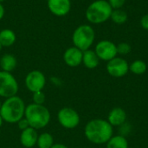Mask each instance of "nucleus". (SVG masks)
<instances>
[{"instance_id": "22", "label": "nucleus", "mask_w": 148, "mask_h": 148, "mask_svg": "<svg viewBox=\"0 0 148 148\" xmlns=\"http://www.w3.org/2000/svg\"><path fill=\"white\" fill-rule=\"evenodd\" d=\"M116 47H117V54L118 55L126 56L131 52V46L127 42H121L118 45H116Z\"/></svg>"}, {"instance_id": "25", "label": "nucleus", "mask_w": 148, "mask_h": 148, "mask_svg": "<svg viewBox=\"0 0 148 148\" xmlns=\"http://www.w3.org/2000/svg\"><path fill=\"white\" fill-rule=\"evenodd\" d=\"M108 2L109 3L112 9L115 10V9H121L122 6L125 4L126 0H108Z\"/></svg>"}, {"instance_id": "7", "label": "nucleus", "mask_w": 148, "mask_h": 148, "mask_svg": "<svg viewBox=\"0 0 148 148\" xmlns=\"http://www.w3.org/2000/svg\"><path fill=\"white\" fill-rule=\"evenodd\" d=\"M57 119L62 127L66 129H74L80 124V115L72 108L65 107L59 110Z\"/></svg>"}, {"instance_id": "31", "label": "nucleus", "mask_w": 148, "mask_h": 148, "mask_svg": "<svg viewBox=\"0 0 148 148\" xmlns=\"http://www.w3.org/2000/svg\"><path fill=\"white\" fill-rule=\"evenodd\" d=\"M3 46L1 45V43H0V51L2 50V49H3Z\"/></svg>"}, {"instance_id": "4", "label": "nucleus", "mask_w": 148, "mask_h": 148, "mask_svg": "<svg viewBox=\"0 0 148 148\" xmlns=\"http://www.w3.org/2000/svg\"><path fill=\"white\" fill-rule=\"evenodd\" d=\"M112 11L113 9L108 0H95L88 5L85 16L89 23L100 24L110 18Z\"/></svg>"}, {"instance_id": "15", "label": "nucleus", "mask_w": 148, "mask_h": 148, "mask_svg": "<svg viewBox=\"0 0 148 148\" xmlns=\"http://www.w3.org/2000/svg\"><path fill=\"white\" fill-rule=\"evenodd\" d=\"M100 59L97 56L95 50L92 49H88L83 51V56H82V63L83 65L89 69H94L98 67L100 63Z\"/></svg>"}, {"instance_id": "32", "label": "nucleus", "mask_w": 148, "mask_h": 148, "mask_svg": "<svg viewBox=\"0 0 148 148\" xmlns=\"http://www.w3.org/2000/svg\"><path fill=\"white\" fill-rule=\"evenodd\" d=\"M1 106H2V102H1V101H0V108H1Z\"/></svg>"}, {"instance_id": "24", "label": "nucleus", "mask_w": 148, "mask_h": 148, "mask_svg": "<svg viewBox=\"0 0 148 148\" xmlns=\"http://www.w3.org/2000/svg\"><path fill=\"white\" fill-rule=\"evenodd\" d=\"M131 131H132V126L129 123H127V121L119 127V134L122 135L124 137H126L127 135H129Z\"/></svg>"}, {"instance_id": "18", "label": "nucleus", "mask_w": 148, "mask_h": 148, "mask_svg": "<svg viewBox=\"0 0 148 148\" xmlns=\"http://www.w3.org/2000/svg\"><path fill=\"white\" fill-rule=\"evenodd\" d=\"M107 148H128V141L127 137L117 134L113 135V137L107 142Z\"/></svg>"}, {"instance_id": "29", "label": "nucleus", "mask_w": 148, "mask_h": 148, "mask_svg": "<svg viewBox=\"0 0 148 148\" xmlns=\"http://www.w3.org/2000/svg\"><path fill=\"white\" fill-rule=\"evenodd\" d=\"M4 12H5V10H4V7H3V5L2 4V3H0V20L3 17V16H4Z\"/></svg>"}, {"instance_id": "2", "label": "nucleus", "mask_w": 148, "mask_h": 148, "mask_svg": "<svg viewBox=\"0 0 148 148\" xmlns=\"http://www.w3.org/2000/svg\"><path fill=\"white\" fill-rule=\"evenodd\" d=\"M26 106L22 98L17 95L5 99L0 108V115L3 121L10 124L17 123L24 117Z\"/></svg>"}, {"instance_id": "5", "label": "nucleus", "mask_w": 148, "mask_h": 148, "mask_svg": "<svg viewBox=\"0 0 148 148\" xmlns=\"http://www.w3.org/2000/svg\"><path fill=\"white\" fill-rule=\"evenodd\" d=\"M95 39L94 28L89 24H82L78 26L72 35V41L75 47L82 51L90 49Z\"/></svg>"}, {"instance_id": "9", "label": "nucleus", "mask_w": 148, "mask_h": 148, "mask_svg": "<svg viewBox=\"0 0 148 148\" xmlns=\"http://www.w3.org/2000/svg\"><path fill=\"white\" fill-rule=\"evenodd\" d=\"M107 71L109 75L114 78H121L129 71L128 62L122 57H114L107 63Z\"/></svg>"}, {"instance_id": "19", "label": "nucleus", "mask_w": 148, "mask_h": 148, "mask_svg": "<svg viewBox=\"0 0 148 148\" xmlns=\"http://www.w3.org/2000/svg\"><path fill=\"white\" fill-rule=\"evenodd\" d=\"M147 65L142 60H135L129 64V71L136 75H141L147 72Z\"/></svg>"}, {"instance_id": "27", "label": "nucleus", "mask_w": 148, "mask_h": 148, "mask_svg": "<svg viewBox=\"0 0 148 148\" xmlns=\"http://www.w3.org/2000/svg\"><path fill=\"white\" fill-rule=\"evenodd\" d=\"M140 25L144 29L148 30V14L144 15L140 19Z\"/></svg>"}, {"instance_id": "28", "label": "nucleus", "mask_w": 148, "mask_h": 148, "mask_svg": "<svg viewBox=\"0 0 148 148\" xmlns=\"http://www.w3.org/2000/svg\"><path fill=\"white\" fill-rule=\"evenodd\" d=\"M51 148H69L66 145H64V144H61V143H56V144H54Z\"/></svg>"}, {"instance_id": "26", "label": "nucleus", "mask_w": 148, "mask_h": 148, "mask_svg": "<svg viewBox=\"0 0 148 148\" xmlns=\"http://www.w3.org/2000/svg\"><path fill=\"white\" fill-rule=\"evenodd\" d=\"M17 125H18V127H19V129L20 130H24V129H26V128H28L29 127V123H28V121L23 117V119H21L18 122H17Z\"/></svg>"}, {"instance_id": "13", "label": "nucleus", "mask_w": 148, "mask_h": 148, "mask_svg": "<svg viewBox=\"0 0 148 148\" xmlns=\"http://www.w3.org/2000/svg\"><path fill=\"white\" fill-rule=\"evenodd\" d=\"M127 113L126 111L121 108H114L113 109H111V111L108 113V121L109 122V124L114 127H119L120 126H121L122 124H124L127 121Z\"/></svg>"}, {"instance_id": "11", "label": "nucleus", "mask_w": 148, "mask_h": 148, "mask_svg": "<svg viewBox=\"0 0 148 148\" xmlns=\"http://www.w3.org/2000/svg\"><path fill=\"white\" fill-rule=\"evenodd\" d=\"M47 4L49 11L56 16H64L71 10L70 0H48Z\"/></svg>"}, {"instance_id": "23", "label": "nucleus", "mask_w": 148, "mask_h": 148, "mask_svg": "<svg viewBox=\"0 0 148 148\" xmlns=\"http://www.w3.org/2000/svg\"><path fill=\"white\" fill-rule=\"evenodd\" d=\"M32 99H33V103L35 104H38V105H43V103L45 102V95L44 93L42 91H37L35 93H32Z\"/></svg>"}, {"instance_id": "3", "label": "nucleus", "mask_w": 148, "mask_h": 148, "mask_svg": "<svg viewBox=\"0 0 148 148\" xmlns=\"http://www.w3.org/2000/svg\"><path fill=\"white\" fill-rule=\"evenodd\" d=\"M24 118L28 121L30 127L34 129H42L50 121V113L43 105L31 103L26 106Z\"/></svg>"}, {"instance_id": "1", "label": "nucleus", "mask_w": 148, "mask_h": 148, "mask_svg": "<svg viewBox=\"0 0 148 148\" xmlns=\"http://www.w3.org/2000/svg\"><path fill=\"white\" fill-rule=\"evenodd\" d=\"M84 134L88 141L95 145H103L113 137L114 127L104 119H93L84 127Z\"/></svg>"}, {"instance_id": "33", "label": "nucleus", "mask_w": 148, "mask_h": 148, "mask_svg": "<svg viewBox=\"0 0 148 148\" xmlns=\"http://www.w3.org/2000/svg\"><path fill=\"white\" fill-rule=\"evenodd\" d=\"M3 1H4V0H0V3H2Z\"/></svg>"}, {"instance_id": "10", "label": "nucleus", "mask_w": 148, "mask_h": 148, "mask_svg": "<svg viewBox=\"0 0 148 148\" xmlns=\"http://www.w3.org/2000/svg\"><path fill=\"white\" fill-rule=\"evenodd\" d=\"M25 86L31 93L42 91L46 84V78L40 70H32L25 77Z\"/></svg>"}, {"instance_id": "14", "label": "nucleus", "mask_w": 148, "mask_h": 148, "mask_svg": "<svg viewBox=\"0 0 148 148\" xmlns=\"http://www.w3.org/2000/svg\"><path fill=\"white\" fill-rule=\"evenodd\" d=\"M37 133L33 127H29L28 128L22 131L20 135V142L23 147L26 148H31L35 147L37 142Z\"/></svg>"}, {"instance_id": "17", "label": "nucleus", "mask_w": 148, "mask_h": 148, "mask_svg": "<svg viewBox=\"0 0 148 148\" xmlns=\"http://www.w3.org/2000/svg\"><path fill=\"white\" fill-rule=\"evenodd\" d=\"M16 34L10 29H4L0 31V43L3 47H10L16 42Z\"/></svg>"}, {"instance_id": "12", "label": "nucleus", "mask_w": 148, "mask_h": 148, "mask_svg": "<svg viewBox=\"0 0 148 148\" xmlns=\"http://www.w3.org/2000/svg\"><path fill=\"white\" fill-rule=\"evenodd\" d=\"M82 56H83V51L73 46L68 48L65 50L63 54V60L64 62L69 67L75 68V67H78L82 63Z\"/></svg>"}, {"instance_id": "8", "label": "nucleus", "mask_w": 148, "mask_h": 148, "mask_svg": "<svg viewBox=\"0 0 148 148\" xmlns=\"http://www.w3.org/2000/svg\"><path fill=\"white\" fill-rule=\"evenodd\" d=\"M95 52L100 60L109 62L117 56V47L114 42L109 40H101L96 45Z\"/></svg>"}, {"instance_id": "16", "label": "nucleus", "mask_w": 148, "mask_h": 148, "mask_svg": "<svg viewBox=\"0 0 148 148\" xmlns=\"http://www.w3.org/2000/svg\"><path fill=\"white\" fill-rule=\"evenodd\" d=\"M16 59L11 54H4L0 58V67L3 71L11 73L16 69Z\"/></svg>"}, {"instance_id": "6", "label": "nucleus", "mask_w": 148, "mask_h": 148, "mask_svg": "<svg viewBox=\"0 0 148 148\" xmlns=\"http://www.w3.org/2000/svg\"><path fill=\"white\" fill-rule=\"evenodd\" d=\"M18 83L14 75L10 72L0 71V97L5 99L16 95Z\"/></svg>"}, {"instance_id": "21", "label": "nucleus", "mask_w": 148, "mask_h": 148, "mask_svg": "<svg viewBox=\"0 0 148 148\" xmlns=\"http://www.w3.org/2000/svg\"><path fill=\"white\" fill-rule=\"evenodd\" d=\"M110 18L112 19L114 23L117 24H123L127 21L128 15L122 9H115V10H113Z\"/></svg>"}, {"instance_id": "20", "label": "nucleus", "mask_w": 148, "mask_h": 148, "mask_svg": "<svg viewBox=\"0 0 148 148\" xmlns=\"http://www.w3.org/2000/svg\"><path fill=\"white\" fill-rule=\"evenodd\" d=\"M36 145L38 148H51L54 145V138L49 133H43L37 138Z\"/></svg>"}, {"instance_id": "30", "label": "nucleus", "mask_w": 148, "mask_h": 148, "mask_svg": "<svg viewBox=\"0 0 148 148\" xmlns=\"http://www.w3.org/2000/svg\"><path fill=\"white\" fill-rule=\"evenodd\" d=\"M3 120L2 116L0 115V127H2V125H3Z\"/></svg>"}]
</instances>
